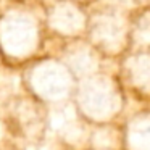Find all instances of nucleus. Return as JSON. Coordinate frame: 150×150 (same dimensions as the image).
Here are the masks:
<instances>
[{"mask_svg":"<svg viewBox=\"0 0 150 150\" xmlns=\"http://www.w3.org/2000/svg\"><path fill=\"white\" fill-rule=\"evenodd\" d=\"M50 50L44 4L0 0V55L7 71H20Z\"/></svg>","mask_w":150,"mask_h":150,"instance_id":"nucleus-1","label":"nucleus"},{"mask_svg":"<svg viewBox=\"0 0 150 150\" xmlns=\"http://www.w3.org/2000/svg\"><path fill=\"white\" fill-rule=\"evenodd\" d=\"M127 100L116 69L107 66L78 79L71 108L84 124L103 126L120 123L127 111Z\"/></svg>","mask_w":150,"mask_h":150,"instance_id":"nucleus-2","label":"nucleus"},{"mask_svg":"<svg viewBox=\"0 0 150 150\" xmlns=\"http://www.w3.org/2000/svg\"><path fill=\"white\" fill-rule=\"evenodd\" d=\"M20 89L50 111L71 107L78 76L55 52L47 50L18 71Z\"/></svg>","mask_w":150,"mask_h":150,"instance_id":"nucleus-3","label":"nucleus"},{"mask_svg":"<svg viewBox=\"0 0 150 150\" xmlns=\"http://www.w3.org/2000/svg\"><path fill=\"white\" fill-rule=\"evenodd\" d=\"M52 111L23 92L11 94L0 105V121L5 137L23 149L39 147L47 140Z\"/></svg>","mask_w":150,"mask_h":150,"instance_id":"nucleus-4","label":"nucleus"},{"mask_svg":"<svg viewBox=\"0 0 150 150\" xmlns=\"http://www.w3.org/2000/svg\"><path fill=\"white\" fill-rule=\"evenodd\" d=\"M84 39L103 60L116 65L129 52V8L113 0H98L91 5Z\"/></svg>","mask_w":150,"mask_h":150,"instance_id":"nucleus-5","label":"nucleus"},{"mask_svg":"<svg viewBox=\"0 0 150 150\" xmlns=\"http://www.w3.org/2000/svg\"><path fill=\"white\" fill-rule=\"evenodd\" d=\"M44 20L53 47L68 44L86 37L89 7L76 0H45Z\"/></svg>","mask_w":150,"mask_h":150,"instance_id":"nucleus-6","label":"nucleus"},{"mask_svg":"<svg viewBox=\"0 0 150 150\" xmlns=\"http://www.w3.org/2000/svg\"><path fill=\"white\" fill-rule=\"evenodd\" d=\"M116 73L127 97L150 105V50H129L116 62Z\"/></svg>","mask_w":150,"mask_h":150,"instance_id":"nucleus-7","label":"nucleus"},{"mask_svg":"<svg viewBox=\"0 0 150 150\" xmlns=\"http://www.w3.org/2000/svg\"><path fill=\"white\" fill-rule=\"evenodd\" d=\"M50 50H55L68 63L69 68L78 76V79L82 78V76L91 74V73L98 71L102 68H107L110 65L86 39L73 40V42L62 44V45H55Z\"/></svg>","mask_w":150,"mask_h":150,"instance_id":"nucleus-8","label":"nucleus"},{"mask_svg":"<svg viewBox=\"0 0 150 150\" xmlns=\"http://www.w3.org/2000/svg\"><path fill=\"white\" fill-rule=\"evenodd\" d=\"M120 150H150V105L124 113L120 121Z\"/></svg>","mask_w":150,"mask_h":150,"instance_id":"nucleus-9","label":"nucleus"},{"mask_svg":"<svg viewBox=\"0 0 150 150\" xmlns=\"http://www.w3.org/2000/svg\"><path fill=\"white\" fill-rule=\"evenodd\" d=\"M129 50H150V2L129 10Z\"/></svg>","mask_w":150,"mask_h":150,"instance_id":"nucleus-10","label":"nucleus"},{"mask_svg":"<svg viewBox=\"0 0 150 150\" xmlns=\"http://www.w3.org/2000/svg\"><path fill=\"white\" fill-rule=\"evenodd\" d=\"M113 2H116V4H121L123 7L126 8H134L137 7V5H142V4H149L150 0H113Z\"/></svg>","mask_w":150,"mask_h":150,"instance_id":"nucleus-11","label":"nucleus"},{"mask_svg":"<svg viewBox=\"0 0 150 150\" xmlns=\"http://www.w3.org/2000/svg\"><path fill=\"white\" fill-rule=\"evenodd\" d=\"M76 2H79V4H82V5H86V7H91V5H94V4H97L98 0H76Z\"/></svg>","mask_w":150,"mask_h":150,"instance_id":"nucleus-12","label":"nucleus"},{"mask_svg":"<svg viewBox=\"0 0 150 150\" xmlns=\"http://www.w3.org/2000/svg\"><path fill=\"white\" fill-rule=\"evenodd\" d=\"M2 71H7V68H5L4 60H2V55H0V73H2Z\"/></svg>","mask_w":150,"mask_h":150,"instance_id":"nucleus-13","label":"nucleus"},{"mask_svg":"<svg viewBox=\"0 0 150 150\" xmlns=\"http://www.w3.org/2000/svg\"><path fill=\"white\" fill-rule=\"evenodd\" d=\"M24 2H37V4H44L45 0H24Z\"/></svg>","mask_w":150,"mask_h":150,"instance_id":"nucleus-14","label":"nucleus"},{"mask_svg":"<svg viewBox=\"0 0 150 150\" xmlns=\"http://www.w3.org/2000/svg\"><path fill=\"white\" fill-rule=\"evenodd\" d=\"M57 150H69V149H68V147H65V145H63V144H62V147H58V149H57Z\"/></svg>","mask_w":150,"mask_h":150,"instance_id":"nucleus-15","label":"nucleus"},{"mask_svg":"<svg viewBox=\"0 0 150 150\" xmlns=\"http://www.w3.org/2000/svg\"><path fill=\"white\" fill-rule=\"evenodd\" d=\"M82 150H92V149H82Z\"/></svg>","mask_w":150,"mask_h":150,"instance_id":"nucleus-16","label":"nucleus"}]
</instances>
